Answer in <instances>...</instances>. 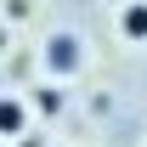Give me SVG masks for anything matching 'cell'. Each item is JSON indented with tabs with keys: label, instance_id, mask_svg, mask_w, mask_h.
I'll return each instance as SVG.
<instances>
[{
	"label": "cell",
	"instance_id": "2",
	"mask_svg": "<svg viewBox=\"0 0 147 147\" xmlns=\"http://www.w3.org/2000/svg\"><path fill=\"white\" fill-rule=\"evenodd\" d=\"M119 34L136 40V45H147V0H125L119 6Z\"/></svg>",
	"mask_w": 147,
	"mask_h": 147
},
{
	"label": "cell",
	"instance_id": "3",
	"mask_svg": "<svg viewBox=\"0 0 147 147\" xmlns=\"http://www.w3.org/2000/svg\"><path fill=\"white\" fill-rule=\"evenodd\" d=\"M23 130H28V102L0 96V136H23Z\"/></svg>",
	"mask_w": 147,
	"mask_h": 147
},
{
	"label": "cell",
	"instance_id": "1",
	"mask_svg": "<svg viewBox=\"0 0 147 147\" xmlns=\"http://www.w3.org/2000/svg\"><path fill=\"white\" fill-rule=\"evenodd\" d=\"M79 62H85V45L74 34H51V45H45V68L57 74V79H68V74H79Z\"/></svg>",
	"mask_w": 147,
	"mask_h": 147
}]
</instances>
